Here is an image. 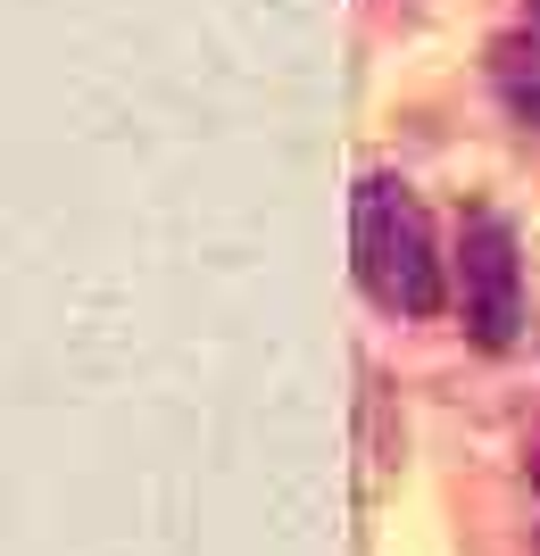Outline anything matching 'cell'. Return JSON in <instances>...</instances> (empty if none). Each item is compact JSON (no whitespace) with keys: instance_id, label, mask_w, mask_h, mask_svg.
Here are the masks:
<instances>
[{"instance_id":"obj_1","label":"cell","mask_w":540,"mask_h":556,"mask_svg":"<svg viewBox=\"0 0 540 556\" xmlns=\"http://www.w3.org/2000/svg\"><path fill=\"white\" fill-rule=\"evenodd\" d=\"M350 275L382 316H407V325L449 307V257L432 241V216L416 184L391 166H366L350 191Z\"/></svg>"},{"instance_id":"obj_2","label":"cell","mask_w":540,"mask_h":556,"mask_svg":"<svg viewBox=\"0 0 540 556\" xmlns=\"http://www.w3.org/2000/svg\"><path fill=\"white\" fill-rule=\"evenodd\" d=\"M449 307L474 349H516L524 341V250L516 225L499 208L457 216V250H449Z\"/></svg>"},{"instance_id":"obj_3","label":"cell","mask_w":540,"mask_h":556,"mask_svg":"<svg viewBox=\"0 0 540 556\" xmlns=\"http://www.w3.org/2000/svg\"><path fill=\"white\" fill-rule=\"evenodd\" d=\"M482 75H491L499 109L516 116L524 134H540V25H507V34H491Z\"/></svg>"},{"instance_id":"obj_4","label":"cell","mask_w":540,"mask_h":556,"mask_svg":"<svg viewBox=\"0 0 540 556\" xmlns=\"http://www.w3.org/2000/svg\"><path fill=\"white\" fill-rule=\"evenodd\" d=\"M532 498H540V441H532Z\"/></svg>"},{"instance_id":"obj_5","label":"cell","mask_w":540,"mask_h":556,"mask_svg":"<svg viewBox=\"0 0 540 556\" xmlns=\"http://www.w3.org/2000/svg\"><path fill=\"white\" fill-rule=\"evenodd\" d=\"M532 17H540V0H532Z\"/></svg>"}]
</instances>
